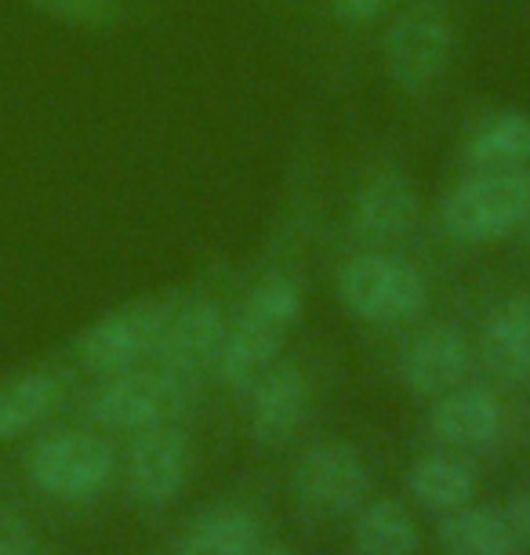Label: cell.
<instances>
[{
  "label": "cell",
  "instance_id": "1",
  "mask_svg": "<svg viewBox=\"0 0 530 555\" xmlns=\"http://www.w3.org/2000/svg\"><path fill=\"white\" fill-rule=\"evenodd\" d=\"M301 312V291L287 272H269L247 295L241 317L225 334L218 374L230 389H251L284 349L287 331Z\"/></svg>",
  "mask_w": 530,
  "mask_h": 555
},
{
  "label": "cell",
  "instance_id": "2",
  "mask_svg": "<svg viewBox=\"0 0 530 555\" xmlns=\"http://www.w3.org/2000/svg\"><path fill=\"white\" fill-rule=\"evenodd\" d=\"M530 218V175L505 167V171H480L447 193L440 222L454 240L465 244H491L513 233Z\"/></svg>",
  "mask_w": 530,
  "mask_h": 555
},
{
  "label": "cell",
  "instance_id": "3",
  "mask_svg": "<svg viewBox=\"0 0 530 555\" xmlns=\"http://www.w3.org/2000/svg\"><path fill=\"white\" fill-rule=\"evenodd\" d=\"M425 280L408 261L363 250L338 269V298L357 320L367 323H400L411 320L425 306Z\"/></svg>",
  "mask_w": 530,
  "mask_h": 555
},
{
  "label": "cell",
  "instance_id": "4",
  "mask_svg": "<svg viewBox=\"0 0 530 555\" xmlns=\"http://www.w3.org/2000/svg\"><path fill=\"white\" fill-rule=\"evenodd\" d=\"M451 51H454V26L447 8L440 0H418V4H411L389 26L382 59H386L389 80L400 91L418 95V91H425L429 83L443 77Z\"/></svg>",
  "mask_w": 530,
  "mask_h": 555
},
{
  "label": "cell",
  "instance_id": "5",
  "mask_svg": "<svg viewBox=\"0 0 530 555\" xmlns=\"http://www.w3.org/2000/svg\"><path fill=\"white\" fill-rule=\"evenodd\" d=\"M174 309L179 306L168 298H142L106 312L80 338V360L91 374H109V378L131 371V366H139L157 352Z\"/></svg>",
  "mask_w": 530,
  "mask_h": 555
},
{
  "label": "cell",
  "instance_id": "6",
  "mask_svg": "<svg viewBox=\"0 0 530 555\" xmlns=\"http://www.w3.org/2000/svg\"><path fill=\"white\" fill-rule=\"evenodd\" d=\"M117 454L91 433H55L29 454V479L59 501H91L109 487Z\"/></svg>",
  "mask_w": 530,
  "mask_h": 555
},
{
  "label": "cell",
  "instance_id": "7",
  "mask_svg": "<svg viewBox=\"0 0 530 555\" xmlns=\"http://www.w3.org/2000/svg\"><path fill=\"white\" fill-rule=\"evenodd\" d=\"M367 487V465L341 439H324V443L309 447L295 465L298 505L320 519H338L349 516V512H360Z\"/></svg>",
  "mask_w": 530,
  "mask_h": 555
},
{
  "label": "cell",
  "instance_id": "8",
  "mask_svg": "<svg viewBox=\"0 0 530 555\" xmlns=\"http://www.w3.org/2000/svg\"><path fill=\"white\" fill-rule=\"evenodd\" d=\"M185 403V382H179L174 374L160 371H131L113 374V382L95 396L91 414L99 425L117 428V433H145V428L171 425V417L182 411Z\"/></svg>",
  "mask_w": 530,
  "mask_h": 555
},
{
  "label": "cell",
  "instance_id": "9",
  "mask_svg": "<svg viewBox=\"0 0 530 555\" xmlns=\"http://www.w3.org/2000/svg\"><path fill=\"white\" fill-rule=\"evenodd\" d=\"M225 334H230V327H225L222 309L211 306V301H190V306L174 309L168 331H164L153 356H157L160 371H168L179 382L190 385L193 378H201L204 371H211L218 363Z\"/></svg>",
  "mask_w": 530,
  "mask_h": 555
},
{
  "label": "cell",
  "instance_id": "10",
  "mask_svg": "<svg viewBox=\"0 0 530 555\" xmlns=\"http://www.w3.org/2000/svg\"><path fill=\"white\" fill-rule=\"evenodd\" d=\"M190 476V439L174 425L145 428L128 454V487L131 498L150 508H164L179 498Z\"/></svg>",
  "mask_w": 530,
  "mask_h": 555
},
{
  "label": "cell",
  "instance_id": "11",
  "mask_svg": "<svg viewBox=\"0 0 530 555\" xmlns=\"http://www.w3.org/2000/svg\"><path fill=\"white\" fill-rule=\"evenodd\" d=\"M414 218H418V193H414L411 178L382 167L352 196L349 233L363 244H389L408 233Z\"/></svg>",
  "mask_w": 530,
  "mask_h": 555
},
{
  "label": "cell",
  "instance_id": "12",
  "mask_svg": "<svg viewBox=\"0 0 530 555\" xmlns=\"http://www.w3.org/2000/svg\"><path fill=\"white\" fill-rule=\"evenodd\" d=\"M309 411V378L295 363H273L251 385V433L258 443L280 447L298 433Z\"/></svg>",
  "mask_w": 530,
  "mask_h": 555
},
{
  "label": "cell",
  "instance_id": "13",
  "mask_svg": "<svg viewBox=\"0 0 530 555\" xmlns=\"http://www.w3.org/2000/svg\"><path fill=\"white\" fill-rule=\"evenodd\" d=\"M473 366V349L454 327H432L408 345L400 360L403 385L414 396H443L458 389Z\"/></svg>",
  "mask_w": 530,
  "mask_h": 555
},
{
  "label": "cell",
  "instance_id": "14",
  "mask_svg": "<svg viewBox=\"0 0 530 555\" xmlns=\"http://www.w3.org/2000/svg\"><path fill=\"white\" fill-rule=\"evenodd\" d=\"M502 403L491 389H451L436 396L429 414V433L447 447H480L502 433Z\"/></svg>",
  "mask_w": 530,
  "mask_h": 555
},
{
  "label": "cell",
  "instance_id": "15",
  "mask_svg": "<svg viewBox=\"0 0 530 555\" xmlns=\"http://www.w3.org/2000/svg\"><path fill=\"white\" fill-rule=\"evenodd\" d=\"M480 360L494 378L519 382L530 374V298H513L487 320Z\"/></svg>",
  "mask_w": 530,
  "mask_h": 555
},
{
  "label": "cell",
  "instance_id": "16",
  "mask_svg": "<svg viewBox=\"0 0 530 555\" xmlns=\"http://www.w3.org/2000/svg\"><path fill=\"white\" fill-rule=\"evenodd\" d=\"M440 548L447 555H519L505 512L494 505H462L440 522Z\"/></svg>",
  "mask_w": 530,
  "mask_h": 555
},
{
  "label": "cell",
  "instance_id": "17",
  "mask_svg": "<svg viewBox=\"0 0 530 555\" xmlns=\"http://www.w3.org/2000/svg\"><path fill=\"white\" fill-rule=\"evenodd\" d=\"M411 494L432 512H454L476 498V468L454 454H425L408 473Z\"/></svg>",
  "mask_w": 530,
  "mask_h": 555
},
{
  "label": "cell",
  "instance_id": "18",
  "mask_svg": "<svg viewBox=\"0 0 530 555\" xmlns=\"http://www.w3.org/2000/svg\"><path fill=\"white\" fill-rule=\"evenodd\" d=\"M418 544V522L400 501H371L357 512V522H352L357 555H414Z\"/></svg>",
  "mask_w": 530,
  "mask_h": 555
},
{
  "label": "cell",
  "instance_id": "19",
  "mask_svg": "<svg viewBox=\"0 0 530 555\" xmlns=\"http://www.w3.org/2000/svg\"><path fill=\"white\" fill-rule=\"evenodd\" d=\"M465 156L483 171H505V167L530 160V117L527 113H497V117L483 120L465 145Z\"/></svg>",
  "mask_w": 530,
  "mask_h": 555
},
{
  "label": "cell",
  "instance_id": "20",
  "mask_svg": "<svg viewBox=\"0 0 530 555\" xmlns=\"http://www.w3.org/2000/svg\"><path fill=\"white\" fill-rule=\"evenodd\" d=\"M62 396L59 378L51 374H23L0 385V439H18L55 411Z\"/></svg>",
  "mask_w": 530,
  "mask_h": 555
},
{
  "label": "cell",
  "instance_id": "21",
  "mask_svg": "<svg viewBox=\"0 0 530 555\" xmlns=\"http://www.w3.org/2000/svg\"><path fill=\"white\" fill-rule=\"evenodd\" d=\"M258 519L244 508H222L201 519L185 533L179 555H255L258 552Z\"/></svg>",
  "mask_w": 530,
  "mask_h": 555
},
{
  "label": "cell",
  "instance_id": "22",
  "mask_svg": "<svg viewBox=\"0 0 530 555\" xmlns=\"http://www.w3.org/2000/svg\"><path fill=\"white\" fill-rule=\"evenodd\" d=\"M29 4L73 26H102L117 15L120 0H29Z\"/></svg>",
  "mask_w": 530,
  "mask_h": 555
},
{
  "label": "cell",
  "instance_id": "23",
  "mask_svg": "<svg viewBox=\"0 0 530 555\" xmlns=\"http://www.w3.org/2000/svg\"><path fill=\"white\" fill-rule=\"evenodd\" d=\"M0 555H44V544L23 516L0 505Z\"/></svg>",
  "mask_w": 530,
  "mask_h": 555
},
{
  "label": "cell",
  "instance_id": "24",
  "mask_svg": "<svg viewBox=\"0 0 530 555\" xmlns=\"http://www.w3.org/2000/svg\"><path fill=\"white\" fill-rule=\"evenodd\" d=\"M397 4L400 0H327L331 15H335L338 23H349V26L374 23V18H382L389 8H397Z\"/></svg>",
  "mask_w": 530,
  "mask_h": 555
},
{
  "label": "cell",
  "instance_id": "25",
  "mask_svg": "<svg viewBox=\"0 0 530 555\" xmlns=\"http://www.w3.org/2000/svg\"><path fill=\"white\" fill-rule=\"evenodd\" d=\"M505 522L508 530H513V541L519 552L530 548V498H516L513 505H505Z\"/></svg>",
  "mask_w": 530,
  "mask_h": 555
},
{
  "label": "cell",
  "instance_id": "26",
  "mask_svg": "<svg viewBox=\"0 0 530 555\" xmlns=\"http://www.w3.org/2000/svg\"><path fill=\"white\" fill-rule=\"evenodd\" d=\"M255 555H290L287 548H280V544H273V548H258Z\"/></svg>",
  "mask_w": 530,
  "mask_h": 555
},
{
  "label": "cell",
  "instance_id": "27",
  "mask_svg": "<svg viewBox=\"0 0 530 555\" xmlns=\"http://www.w3.org/2000/svg\"><path fill=\"white\" fill-rule=\"evenodd\" d=\"M527 244H530V236H527Z\"/></svg>",
  "mask_w": 530,
  "mask_h": 555
}]
</instances>
